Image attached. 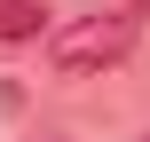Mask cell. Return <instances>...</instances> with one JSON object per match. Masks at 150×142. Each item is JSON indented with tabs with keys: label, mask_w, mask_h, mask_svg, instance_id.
<instances>
[{
	"label": "cell",
	"mask_w": 150,
	"mask_h": 142,
	"mask_svg": "<svg viewBox=\"0 0 150 142\" xmlns=\"http://www.w3.org/2000/svg\"><path fill=\"white\" fill-rule=\"evenodd\" d=\"M142 142H150V134H142Z\"/></svg>",
	"instance_id": "cell-4"
},
{
	"label": "cell",
	"mask_w": 150,
	"mask_h": 142,
	"mask_svg": "<svg viewBox=\"0 0 150 142\" xmlns=\"http://www.w3.org/2000/svg\"><path fill=\"white\" fill-rule=\"evenodd\" d=\"M127 8H134V16H150V0H127Z\"/></svg>",
	"instance_id": "cell-3"
},
{
	"label": "cell",
	"mask_w": 150,
	"mask_h": 142,
	"mask_svg": "<svg viewBox=\"0 0 150 142\" xmlns=\"http://www.w3.org/2000/svg\"><path fill=\"white\" fill-rule=\"evenodd\" d=\"M47 32V0H0V47H24Z\"/></svg>",
	"instance_id": "cell-2"
},
{
	"label": "cell",
	"mask_w": 150,
	"mask_h": 142,
	"mask_svg": "<svg viewBox=\"0 0 150 142\" xmlns=\"http://www.w3.org/2000/svg\"><path fill=\"white\" fill-rule=\"evenodd\" d=\"M142 40V16L134 8H103V16H71L47 32V63L63 79H95V71H119Z\"/></svg>",
	"instance_id": "cell-1"
}]
</instances>
